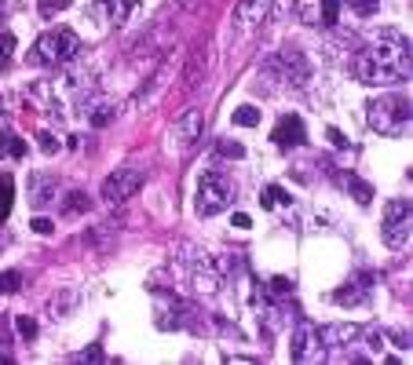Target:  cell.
Listing matches in <instances>:
<instances>
[{
  "label": "cell",
  "mask_w": 413,
  "mask_h": 365,
  "mask_svg": "<svg viewBox=\"0 0 413 365\" xmlns=\"http://www.w3.org/2000/svg\"><path fill=\"white\" fill-rule=\"evenodd\" d=\"M355 73L362 84H403L410 81V40L403 33H380L373 44H366L355 59Z\"/></svg>",
  "instance_id": "cell-1"
},
{
  "label": "cell",
  "mask_w": 413,
  "mask_h": 365,
  "mask_svg": "<svg viewBox=\"0 0 413 365\" xmlns=\"http://www.w3.org/2000/svg\"><path fill=\"white\" fill-rule=\"evenodd\" d=\"M114 117H117V110H114V106H95L92 114H88V121L95 124V128H106V124L114 121Z\"/></svg>",
  "instance_id": "cell-25"
},
{
  "label": "cell",
  "mask_w": 413,
  "mask_h": 365,
  "mask_svg": "<svg viewBox=\"0 0 413 365\" xmlns=\"http://www.w3.org/2000/svg\"><path fill=\"white\" fill-rule=\"evenodd\" d=\"M234 124H242V128H256V124H260V110L256 106H238L234 110Z\"/></svg>",
  "instance_id": "cell-24"
},
{
  "label": "cell",
  "mask_w": 413,
  "mask_h": 365,
  "mask_svg": "<svg viewBox=\"0 0 413 365\" xmlns=\"http://www.w3.org/2000/svg\"><path fill=\"white\" fill-rule=\"evenodd\" d=\"M190 285H194V292H201V296H216L219 285H224V271H219V263L212 256L194 260V267H190Z\"/></svg>",
  "instance_id": "cell-9"
},
{
  "label": "cell",
  "mask_w": 413,
  "mask_h": 365,
  "mask_svg": "<svg viewBox=\"0 0 413 365\" xmlns=\"http://www.w3.org/2000/svg\"><path fill=\"white\" fill-rule=\"evenodd\" d=\"M37 139H41V150H44V154H55V150H59V142H55L52 135H48V132H41Z\"/></svg>",
  "instance_id": "cell-35"
},
{
  "label": "cell",
  "mask_w": 413,
  "mask_h": 365,
  "mask_svg": "<svg viewBox=\"0 0 413 365\" xmlns=\"http://www.w3.org/2000/svg\"><path fill=\"white\" fill-rule=\"evenodd\" d=\"M55 198H59V179L48 176V172H34L29 176V204L34 209H48Z\"/></svg>",
  "instance_id": "cell-11"
},
{
  "label": "cell",
  "mask_w": 413,
  "mask_h": 365,
  "mask_svg": "<svg viewBox=\"0 0 413 365\" xmlns=\"http://www.w3.org/2000/svg\"><path fill=\"white\" fill-rule=\"evenodd\" d=\"M11 198H15V183H11L8 172H0V223H4L8 212H11Z\"/></svg>",
  "instance_id": "cell-18"
},
{
  "label": "cell",
  "mask_w": 413,
  "mask_h": 365,
  "mask_svg": "<svg viewBox=\"0 0 413 365\" xmlns=\"http://www.w3.org/2000/svg\"><path fill=\"white\" fill-rule=\"evenodd\" d=\"M366 121H370L373 132L399 139L410 128V99H403V95H380V99H370Z\"/></svg>",
  "instance_id": "cell-2"
},
{
  "label": "cell",
  "mask_w": 413,
  "mask_h": 365,
  "mask_svg": "<svg viewBox=\"0 0 413 365\" xmlns=\"http://www.w3.org/2000/svg\"><path fill=\"white\" fill-rule=\"evenodd\" d=\"M77 299H81V292L73 289V285H66L62 292L52 296V304H48V311H52V318H66V314L77 307Z\"/></svg>",
  "instance_id": "cell-16"
},
{
  "label": "cell",
  "mask_w": 413,
  "mask_h": 365,
  "mask_svg": "<svg viewBox=\"0 0 413 365\" xmlns=\"http://www.w3.org/2000/svg\"><path fill=\"white\" fill-rule=\"evenodd\" d=\"M22 154H26V142L19 135H8L0 128V157H22Z\"/></svg>",
  "instance_id": "cell-19"
},
{
  "label": "cell",
  "mask_w": 413,
  "mask_h": 365,
  "mask_svg": "<svg viewBox=\"0 0 413 365\" xmlns=\"http://www.w3.org/2000/svg\"><path fill=\"white\" fill-rule=\"evenodd\" d=\"M271 292H275V296H289V292H293L289 278H275V281H271Z\"/></svg>",
  "instance_id": "cell-33"
},
{
  "label": "cell",
  "mask_w": 413,
  "mask_h": 365,
  "mask_svg": "<svg viewBox=\"0 0 413 365\" xmlns=\"http://www.w3.org/2000/svg\"><path fill=\"white\" fill-rule=\"evenodd\" d=\"M231 201H234V190L219 172H205V176L198 179V201H194L198 216H205V219L219 216L224 209H231Z\"/></svg>",
  "instance_id": "cell-5"
},
{
  "label": "cell",
  "mask_w": 413,
  "mask_h": 365,
  "mask_svg": "<svg viewBox=\"0 0 413 365\" xmlns=\"http://www.w3.org/2000/svg\"><path fill=\"white\" fill-rule=\"evenodd\" d=\"M319 332H322V343L333 347V351H347V347H355V343L362 340V325H355V322L326 325V329H319Z\"/></svg>",
  "instance_id": "cell-10"
},
{
  "label": "cell",
  "mask_w": 413,
  "mask_h": 365,
  "mask_svg": "<svg viewBox=\"0 0 413 365\" xmlns=\"http://www.w3.org/2000/svg\"><path fill=\"white\" fill-rule=\"evenodd\" d=\"M366 296H370V285H352V289H340L337 296H333V299H337V304H366Z\"/></svg>",
  "instance_id": "cell-20"
},
{
  "label": "cell",
  "mask_w": 413,
  "mask_h": 365,
  "mask_svg": "<svg viewBox=\"0 0 413 365\" xmlns=\"http://www.w3.org/2000/svg\"><path fill=\"white\" fill-rule=\"evenodd\" d=\"M15 329H19L22 340H34V336H37V322L26 318V314H19V318H15Z\"/></svg>",
  "instance_id": "cell-29"
},
{
  "label": "cell",
  "mask_w": 413,
  "mask_h": 365,
  "mask_svg": "<svg viewBox=\"0 0 413 365\" xmlns=\"http://www.w3.org/2000/svg\"><path fill=\"white\" fill-rule=\"evenodd\" d=\"M271 139L278 142V147H304V142H307V128H304V121H300L296 114H285L275 124Z\"/></svg>",
  "instance_id": "cell-13"
},
{
  "label": "cell",
  "mask_w": 413,
  "mask_h": 365,
  "mask_svg": "<svg viewBox=\"0 0 413 365\" xmlns=\"http://www.w3.org/2000/svg\"><path fill=\"white\" fill-rule=\"evenodd\" d=\"M77 362H103V351H99V347H88V351L77 355Z\"/></svg>",
  "instance_id": "cell-36"
},
{
  "label": "cell",
  "mask_w": 413,
  "mask_h": 365,
  "mask_svg": "<svg viewBox=\"0 0 413 365\" xmlns=\"http://www.w3.org/2000/svg\"><path fill=\"white\" fill-rule=\"evenodd\" d=\"M380 237L388 248H406L413 237V209L406 198H395L384 204V223H380Z\"/></svg>",
  "instance_id": "cell-4"
},
{
  "label": "cell",
  "mask_w": 413,
  "mask_h": 365,
  "mask_svg": "<svg viewBox=\"0 0 413 365\" xmlns=\"http://www.w3.org/2000/svg\"><path fill=\"white\" fill-rule=\"evenodd\" d=\"M271 11V0H238L231 11V22L238 29H252L256 22H263V15Z\"/></svg>",
  "instance_id": "cell-12"
},
{
  "label": "cell",
  "mask_w": 413,
  "mask_h": 365,
  "mask_svg": "<svg viewBox=\"0 0 413 365\" xmlns=\"http://www.w3.org/2000/svg\"><path fill=\"white\" fill-rule=\"evenodd\" d=\"M132 8H136V0H95L92 15H99V19L110 22V26H121V22H129Z\"/></svg>",
  "instance_id": "cell-15"
},
{
  "label": "cell",
  "mask_w": 413,
  "mask_h": 365,
  "mask_svg": "<svg viewBox=\"0 0 413 365\" xmlns=\"http://www.w3.org/2000/svg\"><path fill=\"white\" fill-rule=\"evenodd\" d=\"M319 19H322V26H337L340 22V0H319Z\"/></svg>",
  "instance_id": "cell-22"
},
{
  "label": "cell",
  "mask_w": 413,
  "mask_h": 365,
  "mask_svg": "<svg viewBox=\"0 0 413 365\" xmlns=\"http://www.w3.org/2000/svg\"><path fill=\"white\" fill-rule=\"evenodd\" d=\"M275 66H282V73H285V81H289V84H304L307 81V59H304V52H296V47H285V52L278 55V62H275Z\"/></svg>",
  "instance_id": "cell-14"
},
{
  "label": "cell",
  "mask_w": 413,
  "mask_h": 365,
  "mask_svg": "<svg viewBox=\"0 0 413 365\" xmlns=\"http://www.w3.org/2000/svg\"><path fill=\"white\" fill-rule=\"evenodd\" d=\"M77 55H81V37L73 29H52V33L37 37L29 62H37V66H70Z\"/></svg>",
  "instance_id": "cell-3"
},
{
  "label": "cell",
  "mask_w": 413,
  "mask_h": 365,
  "mask_svg": "<svg viewBox=\"0 0 413 365\" xmlns=\"http://www.w3.org/2000/svg\"><path fill=\"white\" fill-rule=\"evenodd\" d=\"M293 198L285 194V190L278 186V183H271V186H263V194H260V204H263V212H271V209H278V204H289Z\"/></svg>",
  "instance_id": "cell-17"
},
{
  "label": "cell",
  "mask_w": 413,
  "mask_h": 365,
  "mask_svg": "<svg viewBox=\"0 0 413 365\" xmlns=\"http://www.w3.org/2000/svg\"><path fill=\"white\" fill-rule=\"evenodd\" d=\"M62 8H70V0H41V11H44V15H55V11H62Z\"/></svg>",
  "instance_id": "cell-32"
},
{
  "label": "cell",
  "mask_w": 413,
  "mask_h": 365,
  "mask_svg": "<svg viewBox=\"0 0 413 365\" xmlns=\"http://www.w3.org/2000/svg\"><path fill=\"white\" fill-rule=\"evenodd\" d=\"M370 351L384 358V332H373V336H370Z\"/></svg>",
  "instance_id": "cell-34"
},
{
  "label": "cell",
  "mask_w": 413,
  "mask_h": 365,
  "mask_svg": "<svg viewBox=\"0 0 413 365\" xmlns=\"http://www.w3.org/2000/svg\"><path fill=\"white\" fill-rule=\"evenodd\" d=\"M11 55H15V37L8 33V29H0V70H8Z\"/></svg>",
  "instance_id": "cell-27"
},
{
  "label": "cell",
  "mask_w": 413,
  "mask_h": 365,
  "mask_svg": "<svg viewBox=\"0 0 413 365\" xmlns=\"http://www.w3.org/2000/svg\"><path fill=\"white\" fill-rule=\"evenodd\" d=\"M219 154L238 161V157H245V147H242V142H219Z\"/></svg>",
  "instance_id": "cell-31"
},
{
  "label": "cell",
  "mask_w": 413,
  "mask_h": 365,
  "mask_svg": "<svg viewBox=\"0 0 413 365\" xmlns=\"http://www.w3.org/2000/svg\"><path fill=\"white\" fill-rule=\"evenodd\" d=\"M168 135H172V150H176V154H190L198 147V139H201V110H183Z\"/></svg>",
  "instance_id": "cell-8"
},
{
  "label": "cell",
  "mask_w": 413,
  "mask_h": 365,
  "mask_svg": "<svg viewBox=\"0 0 413 365\" xmlns=\"http://www.w3.org/2000/svg\"><path fill=\"white\" fill-rule=\"evenodd\" d=\"M234 227H238V230H249V227H252V219H249L245 212H238V216H234Z\"/></svg>",
  "instance_id": "cell-38"
},
{
  "label": "cell",
  "mask_w": 413,
  "mask_h": 365,
  "mask_svg": "<svg viewBox=\"0 0 413 365\" xmlns=\"http://www.w3.org/2000/svg\"><path fill=\"white\" fill-rule=\"evenodd\" d=\"M326 135H329V142H333V147H340V150H344V147H347V139H344V135H340V128H329V132H326Z\"/></svg>",
  "instance_id": "cell-37"
},
{
  "label": "cell",
  "mask_w": 413,
  "mask_h": 365,
  "mask_svg": "<svg viewBox=\"0 0 413 365\" xmlns=\"http://www.w3.org/2000/svg\"><path fill=\"white\" fill-rule=\"evenodd\" d=\"M29 227H34V234H41V237H48V234L55 230V223H52V219H48V216H37V219H34V223H29Z\"/></svg>",
  "instance_id": "cell-30"
},
{
  "label": "cell",
  "mask_w": 413,
  "mask_h": 365,
  "mask_svg": "<svg viewBox=\"0 0 413 365\" xmlns=\"http://www.w3.org/2000/svg\"><path fill=\"white\" fill-rule=\"evenodd\" d=\"M344 186L355 194L358 204H370V201H373V186H370V183H362V179H355V176H344Z\"/></svg>",
  "instance_id": "cell-21"
},
{
  "label": "cell",
  "mask_w": 413,
  "mask_h": 365,
  "mask_svg": "<svg viewBox=\"0 0 413 365\" xmlns=\"http://www.w3.org/2000/svg\"><path fill=\"white\" fill-rule=\"evenodd\" d=\"M0 362H11V355H8V351H0Z\"/></svg>",
  "instance_id": "cell-39"
},
{
  "label": "cell",
  "mask_w": 413,
  "mask_h": 365,
  "mask_svg": "<svg viewBox=\"0 0 413 365\" xmlns=\"http://www.w3.org/2000/svg\"><path fill=\"white\" fill-rule=\"evenodd\" d=\"M352 4V11L358 15V19H373V15L380 11V0H347Z\"/></svg>",
  "instance_id": "cell-26"
},
{
  "label": "cell",
  "mask_w": 413,
  "mask_h": 365,
  "mask_svg": "<svg viewBox=\"0 0 413 365\" xmlns=\"http://www.w3.org/2000/svg\"><path fill=\"white\" fill-rule=\"evenodd\" d=\"M62 212H66V216H81V212H88V198L81 194V190H73V194H66V201H62Z\"/></svg>",
  "instance_id": "cell-23"
},
{
  "label": "cell",
  "mask_w": 413,
  "mask_h": 365,
  "mask_svg": "<svg viewBox=\"0 0 413 365\" xmlns=\"http://www.w3.org/2000/svg\"><path fill=\"white\" fill-rule=\"evenodd\" d=\"M143 183H147V172H143V168H117V172H110V176L103 179V201L124 204L129 198L139 194Z\"/></svg>",
  "instance_id": "cell-7"
},
{
  "label": "cell",
  "mask_w": 413,
  "mask_h": 365,
  "mask_svg": "<svg viewBox=\"0 0 413 365\" xmlns=\"http://www.w3.org/2000/svg\"><path fill=\"white\" fill-rule=\"evenodd\" d=\"M19 285H22L19 271H4V274H0V292H19Z\"/></svg>",
  "instance_id": "cell-28"
},
{
  "label": "cell",
  "mask_w": 413,
  "mask_h": 365,
  "mask_svg": "<svg viewBox=\"0 0 413 365\" xmlns=\"http://www.w3.org/2000/svg\"><path fill=\"white\" fill-rule=\"evenodd\" d=\"M289 358L300 365H314L326 358V343H322V332L314 322H300L293 329V340H289Z\"/></svg>",
  "instance_id": "cell-6"
}]
</instances>
